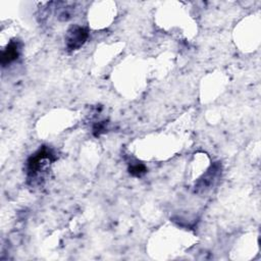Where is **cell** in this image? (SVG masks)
Returning <instances> with one entry per match:
<instances>
[{
    "label": "cell",
    "mask_w": 261,
    "mask_h": 261,
    "mask_svg": "<svg viewBox=\"0 0 261 261\" xmlns=\"http://www.w3.org/2000/svg\"><path fill=\"white\" fill-rule=\"evenodd\" d=\"M89 38L88 30L84 27L71 25L65 35V46L68 51H75L84 46Z\"/></svg>",
    "instance_id": "obj_2"
},
{
    "label": "cell",
    "mask_w": 261,
    "mask_h": 261,
    "mask_svg": "<svg viewBox=\"0 0 261 261\" xmlns=\"http://www.w3.org/2000/svg\"><path fill=\"white\" fill-rule=\"evenodd\" d=\"M221 171V167L219 164H213L211 165L207 171L198 179L196 186H195V190L196 191H206L209 188H211L214 182L217 180L219 174Z\"/></svg>",
    "instance_id": "obj_3"
},
{
    "label": "cell",
    "mask_w": 261,
    "mask_h": 261,
    "mask_svg": "<svg viewBox=\"0 0 261 261\" xmlns=\"http://www.w3.org/2000/svg\"><path fill=\"white\" fill-rule=\"evenodd\" d=\"M54 160V154L52 151L47 148L43 147L34 155H32L27 163V171L29 175V179H33L39 176L40 172L44 171L46 167Z\"/></svg>",
    "instance_id": "obj_1"
},
{
    "label": "cell",
    "mask_w": 261,
    "mask_h": 261,
    "mask_svg": "<svg viewBox=\"0 0 261 261\" xmlns=\"http://www.w3.org/2000/svg\"><path fill=\"white\" fill-rule=\"evenodd\" d=\"M19 44L17 41L10 42L1 53V64L3 66L13 62L19 55Z\"/></svg>",
    "instance_id": "obj_4"
},
{
    "label": "cell",
    "mask_w": 261,
    "mask_h": 261,
    "mask_svg": "<svg viewBox=\"0 0 261 261\" xmlns=\"http://www.w3.org/2000/svg\"><path fill=\"white\" fill-rule=\"evenodd\" d=\"M105 129H106V121H100V122L96 123L93 127V132H94L95 136L101 135L103 132H105Z\"/></svg>",
    "instance_id": "obj_6"
},
{
    "label": "cell",
    "mask_w": 261,
    "mask_h": 261,
    "mask_svg": "<svg viewBox=\"0 0 261 261\" xmlns=\"http://www.w3.org/2000/svg\"><path fill=\"white\" fill-rule=\"evenodd\" d=\"M128 171L134 176H141V175H143L147 171V169H146V166L144 164L136 163V164H132L129 166Z\"/></svg>",
    "instance_id": "obj_5"
}]
</instances>
